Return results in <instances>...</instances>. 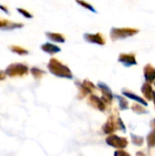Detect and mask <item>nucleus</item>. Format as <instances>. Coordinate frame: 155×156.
Wrapping results in <instances>:
<instances>
[{"label":"nucleus","instance_id":"nucleus-10","mask_svg":"<svg viewBox=\"0 0 155 156\" xmlns=\"http://www.w3.org/2000/svg\"><path fill=\"white\" fill-rule=\"evenodd\" d=\"M40 48L45 53L49 54V55H55V54L59 53L61 51L60 47H58L56 44L50 43V42H46V43L42 44Z\"/></svg>","mask_w":155,"mask_h":156},{"label":"nucleus","instance_id":"nucleus-19","mask_svg":"<svg viewBox=\"0 0 155 156\" xmlns=\"http://www.w3.org/2000/svg\"><path fill=\"white\" fill-rule=\"evenodd\" d=\"M0 10H2L3 12H5V14H9V10H8V8L5 5H0Z\"/></svg>","mask_w":155,"mask_h":156},{"label":"nucleus","instance_id":"nucleus-12","mask_svg":"<svg viewBox=\"0 0 155 156\" xmlns=\"http://www.w3.org/2000/svg\"><path fill=\"white\" fill-rule=\"evenodd\" d=\"M142 92L144 95L145 98H147L148 100H152L153 99V87L151 85V83L145 82L143 87H142Z\"/></svg>","mask_w":155,"mask_h":156},{"label":"nucleus","instance_id":"nucleus-20","mask_svg":"<svg viewBox=\"0 0 155 156\" xmlns=\"http://www.w3.org/2000/svg\"><path fill=\"white\" fill-rule=\"evenodd\" d=\"M5 78V72H2V71H0V80H4Z\"/></svg>","mask_w":155,"mask_h":156},{"label":"nucleus","instance_id":"nucleus-17","mask_svg":"<svg viewBox=\"0 0 155 156\" xmlns=\"http://www.w3.org/2000/svg\"><path fill=\"white\" fill-rule=\"evenodd\" d=\"M16 11H17L20 15H22L24 17H26V18H33V15H32L29 11H27L26 9H25V8L16 7Z\"/></svg>","mask_w":155,"mask_h":156},{"label":"nucleus","instance_id":"nucleus-5","mask_svg":"<svg viewBox=\"0 0 155 156\" xmlns=\"http://www.w3.org/2000/svg\"><path fill=\"white\" fill-rule=\"evenodd\" d=\"M118 61L122 63L123 66L129 68L132 66L137 65V58H136V54L133 52L130 53H121L118 58Z\"/></svg>","mask_w":155,"mask_h":156},{"label":"nucleus","instance_id":"nucleus-3","mask_svg":"<svg viewBox=\"0 0 155 156\" xmlns=\"http://www.w3.org/2000/svg\"><path fill=\"white\" fill-rule=\"evenodd\" d=\"M28 70L29 69L27 65L21 62H16L8 65L4 72L8 77L16 78V77H23L25 75H27Z\"/></svg>","mask_w":155,"mask_h":156},{"label":"nucleus","instance_id":"nucleus-8","mask_svg":"<svg viewBox=\"0 0 155 156\" xmlns=\"http://www.w3.org/2000/svg\"><path fill=\"white\" fill-rule=\"evenodd\" d=\"M143 75L146 82L154 83L155 81V68L150 63L146 64L143 68Z\"/></svg>","mask_w":155,"mask_h":156},{"label":"nucleus","instance_id":"nucleus-14","mask_svg":"<svg viewBox=\"0 0 155 156\" xmlns=\"http://www.w3.org/2000/svg\"><path fill=\"white\" fill-rule=\"evenodd\" d=\"M122 94H123L125 97H128V98H130V99H132V100H134V101H138V102H140V103H142V104H143V105H145V106L147 105V102H146L143 99H142V98L139 97L138 95L132 93V91L123 90H122Z\"/></svg>","mask_w":155,"mask_h":156},{"label":"nucleus","instance_id":"nucleus-2","mask_svg":"<svg viewBox=\"0 0 155 156\" xmlns=\"http://www.w3.org/2000/svg\"><path fill=\"white\" fill-rule=\"evenodd\" d=\"M139 32H140V29L137 27H111V29L110 31V37H111V41L115 42L118 40L134 37Z\"/></svg>","mask_w":155,"mask_h":156},{"label":"nucleus","instance_id":"nucleus-18","mask_svg":"<svg viewBox=\"0 0 155 156\" xmlns=\"http://www.w3.org/2000/svg\"><path fill=\"white\" fill-rule=\"evenodd\" d=\"M117 98H118V100H119V101H120V106H121V108H122V109L127 108V105H128L127 101H126L124 98L121 97V96H117Z\"/></svg>","mask_w":155,"mask_h":156},{"label":"nucleus","instance_id":"nucleus-7","mask_svg":"<svg viewBox=\"0 0 155 156\" xmlns=\"http://www.w3.org/2000/svg\"><path fill=\"white\" fill-rule=\"evenodd\" d=\"M77 84L79 85V88L81 91V95L82 97L86 96L88 93H90L92 91H94L96 90L95 85L89 80H84L81 83L77 82Z\"/></svg>","mask_w":155,"mask_h":156},{"label":"nucleus","instance_id":"nucleus-16","mask_svg":"<svg viewBox=\"0 0 155 156\" xmlns=\"http://www.w3.org/2000/svg\"><path fill=\"white\" fill-rule=\"evenodd\" d=\"M75 2L79 5H80L81 7H83V8H85L87 10H90L92 13H97V10L94 8V6L91 4H90L89 2H87L86 0H75Z\"/></svg>","mask_w":155,"mask_h":156},{"label":"nucleus","instance_id":"nucleus-22","mask_svg":"<svg viewBox=\"0 0 155 156\" xmlns=\"http://www.w3.org/2000/svg\"><path fill=\"white\" fill-rule=\"evenodd\" d=\"M154 85H155V81H154Z\"/></svg>","mask_w":155,"mask_h":156},{"label":"nucleus","instance_id":"nucleus-15","mask_svg":"<svg viewBox=\"0 0 155 156\" xmlns=\"http://www.w3.org/2000/svg\"><path fill=\"white\" fill-rule=\"evenodd\" d=\"M30 73L32 74V76L34 77L35 80H40L45 74H46V71L41 69L40 68H37V67H32L30 69Z\"/></svg>","mask_w":155,"mask_h":156},{"label":"nucleus","instance_id":"nucleus-21","mask_svg":"<svg viewBox=\"0 0 155 156\" xmlns=\"http://www.w3.org/2000/svg\"><path fill=\"white\" fill-rule=\"evenodd\" d=\"M153 101L155 103V91H153Z\"/></svg>","mask_w":155,"mask_h":156},{"label":"nucleus","instance_id":"nucleus-4","mask_svg":"<svg viewBox=\"0 0 155 156\" xmlns=\"http://www.w3.org/2000/svg\"><path fill=\"white\" fill-rule=\"evenodd\" d=\"M85 41L90 44H96L100 46H104L106 44V37L100 32L96 33H85L83 35Z\"/></svg>","mask_w":155,"mask_h":156},{"label":"nucleus","instance_id":"nucleus-6","mask_svg":"<svg viewBox=\"0 0 155 156\" xmlns=\"http://www.w3.org/2000/svg\"><path fill=\"white\" fill-rule=\"evenodd\" d=\"M24 27V24L13 22L8 19H4L0 17V28L2 30H13L17 28H22Z\"/></svg>","mask_w":155,"mask_h":156},{"label":"nucleus","instance_id":"nucleus-13","mask_svg":"<svg viewBox=\"0 0 155 156\" xmlns=\"http://www.w3.org/2000/svg\"><path fill=\"white\" fill-rule=\"evenodd\" d=\"M8 48L13 52V53H16L19 56H26L27 55L29 52L27 49L24 48L23 47H20V46H17V45H10L8 47Z\"/></svg>","mask_w":155,"mask_h":156},{"label":"nucleus","instance_id":"nucleus-9","mask_svg":"<svg viewBox=\"0 0 155 156\" xmlns=\"http://www.w3.org/2000/svg\"><path fill=\"white\" fill-rule=\"evenodd\" d=\"M98 88L100 90V91L102 93V100L104 101V102H111L112 101L113 96H112L111 90L109 88V86L103 82H99Z\"/></svg>","mask_w":155,"mask_h":156},{"label":"nucleus","instance_id":"nucleus-11","mask_svg":"<svg viewBox=\"0 0 155 156\" xmlns=\"http://www.w3.org/2000/svg\"><path fill=\"white\" fill-rule=\"evenodd\" d=\"M46 37L53 41V42H56V43H65L66 42V37L61 34V33H58V32H50V31H48L46 32Z\"/></svg>","mask_w":155,"mask_h":156},{"label":"nucleus","instance_id":"nucleus-1","mask_svg":"<svg viewBox=\"0 0 155 156\" xmlns=\"http://www.w3.org/2000/svg\"><path fill=\"white\" fill-rule=\"evenodd\" d=\"M48 69L49 72L58 78H64L72 80L73 74L68 65L64 64L61 60L57 58H51L48 63Z\"/></svg>","mask_w":155,"mask_h":156}]
</instances>
